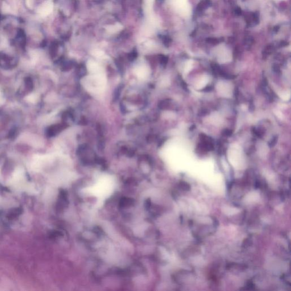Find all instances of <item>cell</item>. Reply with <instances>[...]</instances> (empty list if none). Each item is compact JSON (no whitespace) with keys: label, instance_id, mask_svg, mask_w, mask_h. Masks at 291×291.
<instances>
[{"label":"cell","instance_id":"12","mask_svg":"<svg viewBox=\"0 0 291 291\" xmlns=\"http://www.w3.org/2000/svg\"><path fill=\"white\" fill-rule=\"evenodd\" d=\"M207 114H208V111H207L206 109H203L202 110H201V112H200L199 115H201V116H203V115H206Z\"/></svg>","mask_w":291,"mask_h":291},{"label":"cell","instance_id":"5","mask_svg":"<svg viewBox=\"0 0 291 291\" xmlns=\"http://www.w3.org/2000/svg\"><path fill=\"white\" fill-rule=\"evenodd\" d=\"M277 142V137L275 136L272 138V139H271L269 142H268V146L270 147H273V146L276 145V143Z\"/></svg>","mask_w":291,"mask_h":291},{"label":"cell","instance_id":"7","mask_svg":"<svg viewBox=\"0 0 291 291\" xmlns=\"http://www.w3.org/2000/svg\"><path fill=\"white\" fill-rule=\"evenodd\" d=\"M223 134L225 136H230L232 134V131L229 130V129H226V130L223 131Z\"/></svg>","mask_w":291,"mask_h":291},{"label":"cell","instance_id":"9","mask_svg":"<svg viewBox=\"0 0 291 291\" xmlns=\"http://www.w3.org/2000/svg\"><path fill=\"white\" fill-rule=\"evenodd\" d=\"M2 10H5L4 13H7L9 11V7L7 5V4H5H5L4 3V5H3Z\"/></svg>","mask_w":291,"mask_h":291},{"label":"cell","instance_id":"4","mask_svg":"<svg viewBox=\"0 0 291 291\" xmlns=\"http://www.w3.org/2000/svg\"><path fill=\"white\" fill-rule=\"evenodd\" d=\"M86 73V70L84 67L83 66H80L79 67L78 69H77V75H78L80 77H83L85 75Z\"/></svg>","mask_w":291,"mask_h":291},{"label":"cell","instance_id":"6","mask_svg":"<svg viewBox=\"0 0 291 291\" xmlns=\"http://www.w3.org/2000/svg\"><path fill=\"white\" fill-rule=\"evenodd\" d=\"M137 57V52L133 51V52H132V53H131L130 54H129V60H130L132 61V60H134V59H136V57Z\"/></svg>","mask_w":291,"mask_h":291},{"label":"cell","instance_id":"2","mask_svg":"<svg viewBox=\"0 0 291 291\" xmlns=\"http://www.w3.org/2000/svg\"><path fill=\"white\" fill-rule=\"evenodd\" d=\"M124 84H120L117 88L115 89V92L114 93V96H113V101H117L119 99V97H120L121 93L122 92V90L124 88Z\"/></svg>","mask_w":291,"mask_h":291},{"label":"cell","instance_id":"14","mask_svg":"<svg viewBox=\"0 0 291 291\" xmlns=\"http://www.w3.org/2000/svg\"><path fill=\"white\" fill-rule=\"evenodd\" d=\"M249 110H250V111H251V112H253L254 110V105L253 103V102H251L250 103V106H249Z\"/></svg>","mask_w":291,"mask_h":291},{"label":"cell","instance_id":"1","mask_svg":"<svg viewBox=\"0 0 291 291\" xmlns=\"http://www.w3.org/2000/svg\"><path fill=\"white\" fill-rule=\"evenodd\" d=\"M53 4L51 0H47V1L43 2L42 4L39 6L37 12L42 17H46L53 10Z\"/></svg>","mask_w":291,"mask_h":291},{"label":"cell","instance_id":"10","mask_svg":"<svg viewBox=\"0 0 291 291\" xmlns=\"http://www.w3.org/2000/svg\"><path fill=\"white\" fill-rule=\"evenodd\" d=\"M181 84H182V86L183 88V89L185 90V91L188 92V86H187V84L185 82H184V81H182V83H181Z\"/></svg>","mask_w":291,"mask_h":291},{"label":"cell","instance_id":"3","mask_svg":"<svg viewBox=\"0 0 291 291\" xmlns=\"http://www.w3.org/2000/svg\"><path fill=\"white\" fill-rule=\"evenodd\" d=\"M170 101L169 100H165L163 101H161L159 104V107L161 109H166L168 108L170 106Z\"/></svg>","mask_w":291,"mask_h":291},{"label":"cell","instance_id":"15","mask_svg":"<svg viewBox=\"0 0 291 291\" xmlns=\"http://www.w3.org/2000/svg\"><path fill=\"white\" fill-rule=\"evenodd\" d=\"M273 71L277 73L280 72V68L277 66H273Z\"/></svg>","mask_w":291,"mask_h":291},{"label":"cell","instance_id":"8","mask_svg":"<svg viewBox=\"0 0 291 291\" xmlns=\"http://www.w3.org/2000/svg\"><path fill=\"white\" fill-rule=\"evenodd\" d=\"M212 89H213V86H211V85H210V86H206L205 88H203L202 90H201V91L205 92H211Z\"/></svg>","mask_w":291,"mask_h":291},{"label":"cell","instance_id":"11","mask_svg":"<svg viewBox=\"0 0 291 291\" xmlns=\"http://www.w3.org/2000/svg\"><path fill=\"white\" fill-rule=\"evenodd\" d=\"M167 60H167V58L166 57L163 56L162 57H161V64H163V65H165V64H167Z\"/></svg>","mask_w":291,"mask_h":291},{"label":"cell","instance_id":"13","mask_svg":"<svg viewBox=\"0 0 291 291\" xmlns=\"http://www.w3.org/2000/svg\"><path fill=\"white\" fill-rule=\"evenodd\" d=\"M26 2H27V5H28V6L29 8H31V6H33V0H26Z\"/></svg>","mask_w":291,"mask_h":291}]
</instances>
